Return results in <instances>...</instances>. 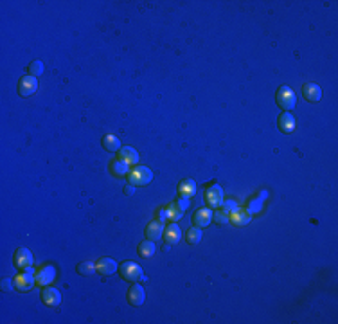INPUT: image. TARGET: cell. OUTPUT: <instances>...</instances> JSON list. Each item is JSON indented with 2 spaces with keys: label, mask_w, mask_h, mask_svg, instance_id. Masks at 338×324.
<instances>
[{
  "label": "cell",
  "mask_w": 338,
  "mask_h": 324,
  "mask_svg": "<svg viewBox=\"0 0 338 324\" xmlns=\"http://www.w3.org/2000/svg\"><path fill=\"white\" fill-rule=\"evenodd\" d=\"M117 153H119V159L123 160V162H126L128 166L137 164V162H139V153H137L135 148L125 146V148H121Z\"/></svg>",
  "instance_id": "obj_16"
},
{
  "label": "cell",
  "mask_w": 338,
  "mask_h": 324,
  "mask_svg": "<svg viewBox=\"0 0 338 324\" xmlns=\"http://www.w3.org/2000/svg\"><path fill=\"white\" fill-rule=\"evenodd\" d=\"M36 283V277L33 276V270H22V274H18L15 277V286L20 292H27V290L33 288V285Z\"/></svg>",
  "instance_id": "obj_6"
},
{
  "label": "cell",
  "mask_w": 338,
  "mask_h": 324,
  "mask_svg": "<svg viewBox=\"0 0 338 324\" xmlns=\"http://www.w3.org/2000/svg\"><path fill=\"white\" fill-rule=\"evenodd\" d=\"M29 74H31V76H35V77L42 76V74H43V63L40 61V59H35V61L29 65Z\"/></svg>",
  "instance_id": "obj_27"
},
{
  "label": "cell",
  "mask_w": 338,
  "mask_h": 324,
  "mask_svg": "<svg viewBox=\"0 0 338 324\" xmlns=\"http://www.w3.org/2000/svg\"><path fill=\"white\" fill-rule=\"evenodd\" d=\"M157 220H160V222H164V220H167L166 207H162V209H159V212H157Z\"/></svg>",
  "instance_id": "obj_32"
},
{
  "label": "cell",
  "mask_w": 338,
  "mask_h": 324,
  "mask_svg": "<svg viewBox=\"0 0 338 324\" xmlns=\"http://www.w3.org/2000/svg\"><path fill=\"white\" fill-rule=\"evenodd\" d=\"M178 194L182 198H191L193 194H196V184L191 180V178H185L182 182L178 184Z\"/></svg>",
  "instance_id": "obj_19"
},
{
  "label": "cell",
  "mask_w": 338,
  "mask_h": 324,
  "mask_svg": "<svg viewBox=\"0 0 338 324\" xmlns=\"http://www.w3.org/2000/svg\"><path fill=\"white\" fill-rule=\"evenodd\" d=\"M155 250H157V247H155V242H151V240L141 242L139 248H137V252H139L141 258H151V256H155Z\"/></svg>",
  "instance_id": "obj_22"
},
{
  "label": "cell",
  "mask_w": 338,
  "mask_h": 324,
  "mask_svg": "<svg viewBox=\"0 0 338 324\" xmlns=\"http://www.w3.org/2000/svg\"><path fill=\"white\" fill-rule=\"evenodd\" d=\"M103 148H105L107 152L115 153V152L121 150V141H119L115 135H112V133H107V135L103 137Z\"/></svg>",
  "instance_id": "obj_21"
},
{
  "label": "cell",
  "mask_w": 338,
  "mask_h": 324,
  "mask_svg": "<svg viewBox=\"0 0 338 324\" xmlns=\"http://www.w3.org/2000/svg\"><path fill=\"white\" fill-rule=\"evenodd\" d=\"M279 128L281 132H285V133H291L293 128H295V119L291 115L290 112H283L279 117Z\"/></svg>",
  "instance_id": "obj_20"
},
{
  "label": "cell",
  "mask_w": 338,
  "mask_h": 324,
  "mask_svg": "<svg viewBox=\"0 0 338 324\" xmlns=\"http://www.w3.org/2000/svg\"><path fill=\"white\" fill-rule=\"evenodd\" d=\"M205 202H207V206L211 209H216V207H220L223 204V189L220 186H209L207 191H205Z\"/></svg>",
  "instance_id": "obj_5"
},
{
  "label": "cell",
  "mask_w": 338,
  "mask_h": 324,
  "mask_svg": "<svg viewBox=\"0 0 338 324\" xmlns=\"http://www.w3.org/2000/svg\"><path fill=\"white\" fill-rule=\"evenodd\" d=\"M144 301H146L144 288L139 283H133L131 288L128 290V303H130L131 306H141V305H144Z\"/></svg>",
  "instance_id": "obj_9"
},
{
  "label": "cell",
  "mask_w": 338,
  "mask_h": 324,
  "mask_svg": "<svg viewBox=\"0 0 338 324\" xmlns=\"http://www.w3.org/2000/svg\"><path fill=\"white\" fill-rule=\"evenodd\" d=\"M302 94L309 103H317V101L322 99V90L317 83H306L302 87Z\"/></svg>",
  "instance_id": "obj_15"
},
{
  "label": "cell",
  "mask_w": 338,
  "mask_h": 324,
  "mask_svg": "<svg viewBox=\"0 0 338 324\" xmlns=\"http://www.w3.org/2000/svg\"><path fill=\"white\" fill-rule=\"evenodd\" d=\"M95 272V263L94 261H81L77 265V274H83V276H92Z\"/></svg>",
  "instance_id": "obj_26"
},
{
  "label": "cell",
  "mask_w": 338,
  "mask_h": 324,
  "mask_svg": "<svg viewBox=\"0 0 338 324\" xmlns=\"http://www.w3.org/2000/svg\"><path fill=\"white\" fill-rule=\"evenodd\" d=\"M213 220L216 222V224L225 225V224H229V214H227L225 211H216L213 214Z\"/></svg>",
  "instance_id": "obj_29"
},
{
  "label": "cell",
  "mask_w": 338,
  "mask_h": 324,
  "mask_svg": "<svg viewBox=\"0 0 338 324\" xmlns=\"http://www.w3.org/2000/svg\"><path fill=\"white\" fill-rule=\"evenodd\" d=\"M162 236H164V222H160V220L149 222L146 227V238L151 242H159Z\"/></svg>",
  "instance_id": "obj_11"
},
{
  "label": "cell",
  "mask_w": 338,
  "mask_h": 324,
  "mask_svg": "<svg viewBox=\"0 0 338 324\" xmlns=\"http://www.w3.org/2000/svg\"><path fill=\"white\" fill-rule=\"evenodd\" d=\"M35 277H36V283L40 285V286H47V285H51L56 279V268L53 265H43L35 274Z\"/></svg>",
  "instance_id": "obj_8"
},
{
  "label": "cell",
  "mask_w": 338,
  "mask_h": 324,
  "mask_svg": "<svg viewBox=\"0 0 338 324\" xmlns=\"http://www.w3.org/2000/svg\"><path fill=\"white\" fill-rule=\"evenodd\" d=\"M112 173L115 175V177H126V175L130 173V166L126 164V162H123L121 159L113 160V162H112Z\"/></svg>",
  "instance_id": "obj_23"
},
{
  "label": "cell",
  "mask_w": 338,
  "mask_h": 324,
  "mask_svg": "<svg viewBox=\"0 0 338 324\" xmlns=\"http://www.w3.org/2000/svg\"><path fill=\"white\" fill-rule=\"evenodd\" d=\"M275 99H277V105H279L285 112H290L291 108L295 106V92H293L290 87L283 85V87H279V90H277Z\"/></svg>",
  "instance_id": "obj_3"
},
{
  "label": "cell",
  "mask_w": 338,
  "mask_h": 324,
  "mask_svg": "<svg viewBox=\"0 0 338 324\" xmlns=\"http://www.w3.org/2000/svg\"><path fill=\"white\" fill-rule=\"evenodd\" d=\"M164 240H166V245H177L180 240H182V230L178 227L177 224H169L167 227H164V236H162Z\"/></svg>",
  "instance_id": "obj_10"
},
{
  "label": "cell",
  "mask_w": 338,
  "mask_h": 324,
  "mask_svg": "<svg viewBox=\"0 0 338 324\" xmlns=\"http://www.w3.org/2000/svg\"><path fill=\"white\" fill-rule=\"evenodd\" d=\"M11 288H13L11 279H9V277H6V279L2 281V290H4V292H11Z\"/></svg>",
  "instance_id": "obj_31"
},
{
  "label": "cell",
  "mask_w": 338,
  "mask_h": 324,
  "mask_svg": "<svg viewBox=\"0 0 338 324\" xmlns=\"http://www.w3.org/2000/svg\"><path fill=\"white\" fill-rule=\"evenodd\" d=\"M193 222H195L196 227H207L211 222H213V211H211V207H202V209H198L195 212V216H193Z\"/></svg>",
  "instance_id": "obj_14"
},
{
  "label": "cell",
  "mask_w": 338,
  "mask_h": 324,
  "mask_svg": "<svg viewBox=\"0 0 338 324\" xmlns=\"http://www.w3.org/2000/svg\"><path fill=\"white\" fill-rule=\"evenodd\" d=\"M221 206H223V211H225L229 216H231L232 212H236V211H239V209H241V207L237 206L236 200H227V202H223Z\"/></svg>",
  "instance_id": "obj_28"
},
{
  "label": "cell",
  "mask_w": 338,
  "mask_h": 324,
  "mask_svg": "<svg viewBox=\"0 0 338 324\" xmlns=\"http://www.w3.org/2000/svg\"><path fill=\"white\" fill-rule=\"evenodd\" d=\"M250 220H252V216H250L247 211H243V209H239V211L232 212L231 216H229V222H231L232 225H236V227H243V225H249Z\"/></svg>",
  "instance_id": "obj_18"
},
{
  "label": "cell",
  "mask_w": 338,
  "mask_h": 324,
  "mask_svg": "<svg viewBox=\"0 0 338 324\" xmlns=\"http://www.w3.org/2000/svg\"><path fill=\"white\" fill-rule=\"evenodd\" d=\"M166 212H167V220H173V222H177V220H180L184 216V209H180L177 202H175V204H169V206L166 207Z\"/></svg>",
  "instance_id": "obj_25"
},
{
  "label": "cell",
  "mask_w": 338,
  "mask_h": 324,
  "mask_svg": "<svg viewBox=\"0 0 338 324\" xmlns=\"http://www.w3.org/2000/svg\"><path fill=\"white\" fill-rule=\"evenodd\" d=\"M36 90H38V77L27 74L18 81V94L22 97H29V95L35 94Z\"/></svg>",
  "instance_id": "obj_4"
},
{
  "label": "cell",
  "mask_w": 338,
  "mask_h": 324,
  "mask_svg": "<svg viewBox=\"0 0 338 324\" xmlns=\"http://www.w3.org/2000/svg\"><path fill=\"white\" fill-rule=\"evenodd\" d=\"M117 268H119L117 263H115L112 258H101L95 263V272L101 274V276H112Z\"/></svg>",
  "instance_id": "obj_12"
},
{
  "label": "cell",
  "mask_w": 338,
  "mask_h": 324,
  "mask_svg": "<svg viewBox=\"0 0 338 324\" xmlns=\"http://www.w3.org/2000/svg\"><path fill=\"white\" fill-rule=\"evenodd\" d=\"M268 198V191H265L263 189L261 193L257 194L255 198H252V200L249 202V206H247V209L245 211L249 212L250 216H254V214H259L261 212V209H263V204H265V200Z\"/></svg>",
  "instance_id": "obj_13"
},
{
  "label": "cell",
  "mask_w": 338,
  "mask_h": 324,
  "mask_svg": "<svg viewBox=\"0 0 338 324\" xmlns=\"http://www.w3.org/2000/svg\"><path fill=\"white\" fill-rule=\"evenodd\" d=\"M119 272H121V276L125 277L126 281H131V283H137V281L144 279V270L133 261H125L123 265L119 267Z\"/></svg>",
  "instance_id": "obj_2"
},
{
  "label": "cell",
  "mask_w": 338,
  "mask_h": 324,
  "mask_svg": "<svg viewBox=\"0 0 338 324\" xmlns=\"http://www.w3.org/2000/svg\"><path fill=\"white\" fill-rule=\"evenodd\" d=\"M125 193L126 194H133V188H131V184L128 186V188H125Z\"/></svg>",
  "instance_id": "obj_33"
},
{
  "label": "cell",
  "mask_w": 338,
  "mask_h": 324,
  "mask_svg": "<svg viewBox=\"0 0 338 324\" xmlns=\"http://www.w3.org/2000/svg\"><path fill=\"white\" fill-rule=\"evenodd\" d=\"M185 240H187V243L189 245H198V243L202 242V229L200 227H191L189 230H187V234H185Z\"/></svg>",
  "instance_id": "obj_24"
},
{
  "label": "cell",
  "mask_w": 338,
  "mask_h": 324,
  "mask_svg": "<svg viewBox=\"0 0 338 324\" xmlns=\"http://www.w3.org/2000/svg\"><path fill=\"white\" fill-rule=\"evenodd\" d=\"M177 204H178V207H180V209H189V198H182V196H180V198H178L177 200Z\"/></svg>",
  "instance_id": "obj_30"
},
{
  "label": "cell",
  "mask_w": 338,
  "mask_h": 324,
  "mask_svg": "<svg viewBox=\"0 0 338 324\" xmlns=\"http://www.w3.org/2000/svg\"><path fill=\"white\" fill-rule=\"evenodd\" d=\"M153 180V171L146 166H137L128 173V182L131 186H148Z\"/></svg>",
  "instance_id": "obj_1"
},
{
  "label": "cell",
  "mask_w": 338,
  "mask_h": 324,
  "mask_svg": "<svg viewBox=\"0 0 338 324\" xmlns=\"http://www.w3.org/2000/svg\"><path fill=\"white\" fill-rule=\"evenodd\" d=\"M42 299L47 306H58L59 303H61V294L56 288H45L42 292Z\"/></svg>",
  "instance_id": "obj_17"
},
{
  "label": "cell",
  "mask_w": 338,
  "mask_h": 324,
  "mask_svg": "<svg viewBox=\"0 0 338 324\" xmlns=\"http://www.w3.org/2000/svg\"><path fill=\"white\" fill-rule=\"evenodd\" d=\"M15 265L20 268V270H29L33 267V254H31L29 248L20 247L15 252Z\"/></svg>",
  "instance_id": "obj_7"
}]
</instances>
